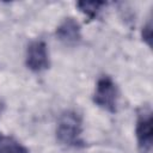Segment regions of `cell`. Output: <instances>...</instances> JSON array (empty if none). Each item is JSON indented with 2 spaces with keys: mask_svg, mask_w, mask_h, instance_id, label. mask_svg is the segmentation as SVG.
<instances>
[{
  "mask_svg": "<svg viewBox=\"0 0 153 153\" xmlns=\"http://www.w3.org/2000/svg\"><path fill=\"white\" fill-rule=\"evenodd\" d=\"M56 137L62 145L68 147L84 146L82 121L75 111H65L59 117L56 127Z\"/></svg>",
  "mask_w": 153,
  "mask_h": 153,
  "instance_id": "cell-1",
  "label": "cell"
},
{
  "mask_svg": "<svg viewBox=\"0 0 153 153\" xmlns=\"http://www.w3.org/2000/svg\"><path fill=\"white\" fill-rule=\"evenodd\" d=\"M0 153H30L17 139L0 133Z\"/></svg>",
  "mask_w": 153,
  "mask_h": 153,
  "instance_id": "cell-6",
  "label": "cell"
},
{
  "mask_svg": "<svg viewBox=\"0 0 153 153\" xmlns=\"http://www.w3.org/2000/svg\"><path fill=\"white\" fill-rule=\"evenodd\" d=\"M25 63L30 71L36 73L49 68V53L44 41L36 39L27 45L25 54Z\"/></svg>",
  "mask_w": 153,
  "mask_h": 153,
  "instance_id": "cell-4",
  "label": "cell"
},
{
  "mask_svg": "<svg viewBox=\"0 0 153 153\" xmlns=\"http://www.w3.org/2000/svg\"><path fill=\"white\" fill-rule=\"evenodd\" d=\"M56 37L66 45H76L81 41V27L74 18H66L56 29Z\"/></svg>",
  "mask_w": 153,
  "mask_h": 153,
  "instance_id": "cell-5",
  "label": "cell"
},
{
  "mask_svg": "<svg viewBox=\"0 0 153 153\" xmlns=\"http://www.w3.org/2000/svg\"><path fill=\"white\" fill-rule=\"evenodd\" d=\"M104 5L105 2H102V1H80L76 4L79 10L90 18H94L99 13L102 6Z\"/></svg>",
  "mask_w": 153,
  "mask_h": 153,
  "instance_id": "cell-7",
  "label": "cell"
},
{
  "mask_svg": "<svg viewBox=\"0 0 153 153\" xmlns=\"http://www.w3.org/2000/svg\"><path fill=\"white\" fill-rule=\"evenodd\" d=\"M152 111L149 108H143L137 114L135 135L140 153H152L153 149V129H152Z\"/></svg>",
  "mask_w": 153,
  "mask_h": 153,
  "instance_id": "cell-3",
  "label": "cell"
},
{
  "mask_svg": "<svg viewBox=\"0 0 153 153\" xmlns=\"http://www.w3.org/2000/svg\"><path fill=\"white\" fill-rule=\"evenodd\" d=\"M142 38L147 43V45L151 47V41H152V22H151V19H148L146 25H143V27H142Z\"/></svg>",
  "mask_w": 153,
  "mask_h": 153,
  "instance_id": "cell-8",
  "label": "cell"
},
{
  "mask_svg": "<svg viewBox=\"0 0 153 153\" xmlns=\"http://www.w3.org/2000/svg\"><path fill=\"white\" fill-rule=\"evenodd\" d=\"M93 102L108 112H116L118 102V90L115 81L109 75H103L98 79L93 93Z\"/></svg>",
  "mask_w": 153,
  "mask_h": 153,
  "instance_id": "cell-2",
  "label": "cell"
}]
</instances>
